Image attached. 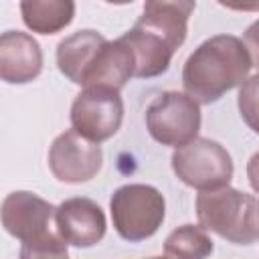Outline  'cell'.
Returning <instances> with one entry per match:
<instances>
[{
    "label": "cell",
    "instance_id": "1",
    "mask_svg": "<svg viewBox=\"0 0 259 259\" xmlns=\"http://www.w3.org/2000/svg\"><path fill=\"white\" fill-rule=\"evenodd\" d=\"M196 4L190 0H152L142 16L119 38L136 61V77L152 79L170 69L174 53L188 34V18Z\"/></svg>",
    "mask_w": 259,
    "mask_h": 259
},
{
    "label": "cell",
    "instance_id": "2",
    "mask_svg": "<svg viewBox=\"0 0 259 259\" xmlns=\"http://www.w3.org/2000/svg\"><path fill=\"white\" fill-rule=\"evenodd\" d=\"M251 57L243 38L214 34L202 40L182 67V87L200 105L219 101L225 93L241 87L251 73Z\"/></svg>",
    "mask_w": 259,
    "mask_h": 259
},
{
    "label": "cell",
    "instance_id": "3",
    "mask_svg": "<svg viewBox=\"0 0 259 259\" xmlns=\"http://www.w3.org/2000/svg\"><path fill=\"white\" fill-rule=\"evenodd\" d=\"M196 219L204 231L233 245L259 241V202L253 194L225 186L196 194Z\"/></svg>",
    "mask_w": 259,
    "mask_h": 259
},
{
    "label": "cell",
    "instance_id": "4",
    "mask_svg": "<svg viewBox=\"0 0 259 259\" xmlns=\"http://www.w3.org/2000/svg\"><path fill=\"white\" fill-rule=\"evenodd\" d=\"M115 233L130 243H142L158 233L166 217L164 194L152 184H123L109 198Z\"/></svg>",
    "mask_w": 259,
    "mask_h": 259
},
{
    "label": "cell",
    "instance_id": "5",
    "mask_svg": "<svg viewBox=\"0 0 259 259\" xmlns=\"http://www.w3.org/2000/svg\"><path fill=\"white\" fill-rule=\"evenodd\" d=\"M170 162L176 178L198 192L229 186L235 172L229 150L210 138H194L192 142L174 148Z\"/></svg>",
    "mask_w": 259,
    "mask_h": 259
},
{
    "label": "cell",
    "instance_id": "6",
    "mask_svg": "<svg viewBox=\"0 0 259 259\" xmlns=\"http://www.w3.org/2000/svg\"><path fill=\"white\" fill-rule=\"evenodd\" d=\"M146 127L162 146L180 148L200 132V103L184 91H162L146 107Z\"/></svg>",
    "mask_w": 259,
    "mask_h": 259
},
{
    "label": "cell",
    "instance_id": "7",
    "mask_svg": "<svg viewBox=\"0 0 259 259\" xmlns=\"http://www.w3.org/2000/svg\"><path fill=\"white\" fill-rule=\"evenodd\" d=\"M71 130L93 144H101L117 134L123 121V99L109 87H87L71 105Z\"/></svg>",
    "mask_w": 259,
    "mask_h": 259
},
{
    "label": "cell",
    "instance_id": "8",
    "mask_svg": "<svg viewBox=\"0 0 259 259\" xmlns=\"http://www.w3.org/2000/svg\"><path fill=\"white\" fill-rule=\"evenodd\" d=\"M2 227L20 243L59 239L57 206L28 190H14L2 200Z\"/></svg>",
    "mask_w": 259,
    "mask_h": 259
},
{
    "label": "cell",
    "instance_id": "9",
    "mask_svg": "<svg viewBox=\"0 0 259 259\" xmlns=\"http://www.w3.org/2000/svg\"><path fill=\"white\" fill-rule=\"evenodd\" d=\"M103 166V150L75 130L59 134L49 148V168L59 182L83 184L97 176Z\"/></svg>",
    "mask_w": 259,
    "mask_h": 259
},
{
    "label": "cell",
    "instance_id": "10",
    "mask_svg": "<svg viewBox=\"0 0 259 259\" xmlns=\"http://www.w3.org/2000/svg\"><path fill=\"white\" fill-rule=\"evenodd\" d=\"M57 231L71 247H95L107 231L105 212L95 200L87 196L67 198L57 206Z\"/></svg>",
    "mask_w": 259,
    "mask_h": 259
},
{
    "label": "cell",
    "instance_id": "11",
    "mask_svg": "<svg viewBox=\"0 0 259 259\" xmlns=\"http://www.w3.org/2000/svg\"><path fill=\"white\" fill-rule=\"evenodd\" d=\"M42 73V49L38 40L22 30H6L0 36V79L24 85Z\"/></svg>",
    "mask_w": 259,
    "mask_h": 259
},
{
    "label": "cell",
    "instance_id": "12",
    "mask_svg": "<svg viewBox=\"0 0 259 259\" xmlns=\"http://www.w3.org/2000/svg\"><path fill=\"white\" fill-rule=\"evenodd\" d=\"M132 77H136V61L130 47L121 38L105 40L83 79V89L109 87L121 91Z\"/></svg>",
    "mask_w": 259,
    "mask_h": 259
},
{
    "label": "cell",
    "instance_id": "13",
    "mask_svg": "<svg viewBox=\"0 0 259 259\" xmlns=\"http://www.w3.org/2000/svg\"><path fill=\"white\" fill-rule=\"evenodd\" d=\"M105 36L97 30L83 28L65 36L57 45V67L75 85L83 87V79L93 65L99 49L105 45Z\"/></svg>",
    "mask_w": 259,
    "mask_h": 259
},
{
    "label": "cell",
    "instance_id": "14",
    "mask_svg": "<svg viewBox=\"0 0 259 259\" xmlns=\"http://www.w3.org/2000/svg\"><path fill=\"white\" fill-rule=\"evenodd\" d=\"M20 16L28 30L36 34H55L73 22V0H22Z\"/></svg>",
    "mask_w": 259,
    "mask_h": 259
},
{
    "label": "cell",
    "instance_id": "15",
    "mask_svg": "<svg viewBox=\"0 0 259 259\" xmlns=\"http://www.w3.org/2000/svg\"><path fill=\"white\" fill-rule=\"evenodd\" d=\"M214 251V243L200 225H180L164 241L168 259H206Z\"/></svg>",
    "mask_w": 259,
    "mask_h": 259
},
{
    "label": "cell",
    "instance_id": "16",
    "mask_svg": "<svg viewBox=\"0 0 259 259\" xmlns=\"http://www.w3.org/2000/svg\"><path fill=\"white\" fill-rule=\"evenodd\" d=\"M237 107L249 130L259 134V73L251 75L241 87L237 95Z\"/></svg>",
    "mask_w": 259,
    "mask_h": 259
},
{
    "label": "cell",
    "instance_id": "17",
    "mask_svg": "<svg viewBox=\"0 0 259 259\" xmlns=\"http://www.w3.org/2000/svg\"><path fill=\"white\" fill-rule=\"evenodd\" d=\"M18 259H69V251L67 243L59 237L40 243H22Z\"/></svg>",
    "mask_w": 259,
    "mask_h": 259
},
{
    "label": "cell",
    "instance_id": "18",
    "mask_svg": "<svg viewBox=\"0 0 259 259\" xmlns=\"http://www.w3.org/2000/svg\"><path fill=\"white\" fill-rule=\"evenodd\" d=\"M243 42L249 51V57H251V63L253 67L259 69V18L255 22H251L245 32H243Z\"/></svg>",
    "mask_w": 259,
    "mask_h": 259
},
{
    "label": "cell",
    "instance_id": "19",
    "mask_svg": "<svg viewBox=\"0 0 259 259\" xmlns=\"http://www.w3.org/2000/svg\"><path fill=\"white\" fill-rule=\"evenodd\" d=\"M247 180L251 188L259 194V152H255L247 162Z\"/></svg>",
    "mask_w": 259,
    "mask_h": 259
},
{
    "label": "cell",
    "instance_id": "20",
    "mask_svg": "<svg viewBox=\"0 0 259 259\" xmlns=\"http://www.w3.org/2000/svg\"><path fill=\"white\" fill-rule=\"evenodd\" d=\"M148 259H168V257L164 255V257H148Z\"/></svg>",
    "mask_w": 259,
    "mask_h": 259
}]
</instances>
